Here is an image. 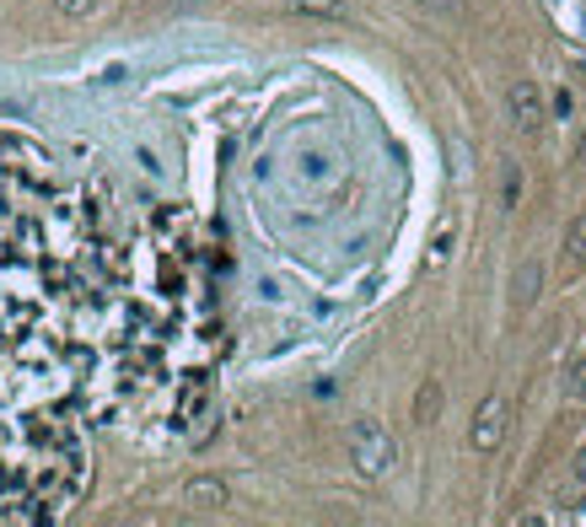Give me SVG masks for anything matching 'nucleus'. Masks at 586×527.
I'll list each match as a JSON object with an SVG mask.
<instances>
[{"instance_id":"f257e3e1","label":"nucleus","mask_w":586,"mask_h":527,"mask_svg":"<svg viewBox=\"0 0 586 527\" xmlns=\"http://www.w3.org/2000/svg\"><path fill=\"white\" fill-rule=\"evenodd\" d=\"M350 463H355L361 479H382L388 468L399 463L393 431H388L382 420H355V426H350Z\"/></svg>"},{"instance_id":"f03ea898","label":"nucleus","mask_w":586,"mask_h":527,"mask_svg":"<svg viewBox=\"0 0 586 527\" xmlns=\"http://www.w3.org/2000/svg\"><path fill=\"white\" fill-rule=\"evenodd\" d=\"M506 431H511V403L500 399V393H490V399L479 403L473 426H468V447H473V452H495V447L506 441Z\"/></svg>"},{"instance_id":"7ed1b4c3","label":"nucleus","mask_w":586,"mask_h":527,"mask_svg":"<svg viewBox=\"0 0 586 527\" xmlns=\"http://www.w3.org/2000/svg\"><path fill=\"white\" fill-rule=\"evenodd\" d=\"M506 114H511V125L522 129V135H538L544 129V92H538V81H511L506 87Z\"/></svg>"},{"instance_id":"20e7f679","label":"nucleus","mask_w":586,"mask_h":527,"mask_svg":"<svg viewBox=\"0 0 586 527\" xmlns=\"http://www.w3.org/2000/svg\"><path fill=\"white\" fill-rule=\"evenodd\" d=\"M559 270L565 275H582L586 270V211L565 226V243H559Z\"/></svg>"},{"instance_id":"39448f33","label":"nucleus","mask_w":586,"mask_h":527,"mask_svg":"<svg viewBox=\"0 0 586 527\" xmlns=\"http://www.w3.org/2000/svg\"><path fill=\"white\" fill-rule=\"evenodd\" d=\"M291 17H318V22H350V0H291Z\"/></svg>"},{"instance_id":"423d86ee","label":"nucleus","mask_w":586,"mask_h":527,"mask_svg":"<svg viewBox=\"0 0 586 527\" xmlns=\"http://www.w3.org/2000/svg\"><path fill=\"white\" fill-rule=\"evenodd\" d=\"M538 285H544V270H538V258H527L522 270H517V280H511V302L527 312L538 302Z\"/></svg>"},{"instance_id":"0eeeda50","label":"nucleus","mask_w":586,"mask_h":527,"mask_svg":"<svg viewBox=\"0 0 586 527\" xmlns=\"http://www.w3.org/2000/svg\"><path fill=\"white\" fill-rule=\"evenodd\" d=\"M184 500L199 506V511H216V506H226V485H221V479H188Z\"/></svg>"},{"instance_id":"6e6552de","label":"nucleus","mask_w":586,"mask_h":527,"mask_svg":"<svg viewBox=\"0 0 586 527\" xmlns=\"http://www.w3.org/2000/svg\"><path fill=\"white\" fill-rule=\"evenodd\" d=\"M436 414H441V382L426 377V382H420V393H414V420H420V426H431Z\"/></svg>"},{"instance_id":"1a4fd4ad","label":"nucleus","mask_w":586,"mask_h":527,"mask_svg":"<svg viewBox=\"0 0 586 527\" xmlns=\"http://www.w3.org/2000/svg\"><path fill=\"white\" fill-rule=\"evenodd\" d=\"M420 11H431V17H441V22H463L468 17V0H414Z\"/></svg>"},{"instance_id":"9d476101","label":"nucleus","mask_w":586,"mask_h":527,"mask_svg":"<svg viewBox=\"0 0 586 527\" xmlns=\"http://www.w3.org/2000/svg\"><path fill=\"white\" fill-rule=\"evenodd\" d=\"M565 393H570V399H582V403H586V355H582V361H576V367H570V377H565Z\"/></svg>"},{"instance_id":"9b49d317","label":"nucleus","mask_w":586,"mask_h":527,"mask_svg":"<svg viewBox=\"0 0 586 527\" xmlns=\"http://www.w3.org/2000/svg\"><path fill=\"white\" fill-rule=\"evenodd\" d=\"M517 188H522V173H517V162H506V211L517 205Z\"/></svg>"},{"instance_id":"f8f14e48","label":"nucleus","mask_w":586,"mask_h":527,"mask_svg":"<svg viewBox=\"0 0 586 527\" xmlns=\"http://www.w3.org/2000/svg\"><path fill=\"white\" fill-rule=\"evenodd\" d=\"M55 6H60L65 17H87V11H92L97 0H55Z\"/></svg>"},{"instance_id":"ddd939ff","label":"nucleus","mask_w":586,"mask_h":527,"mask_svg":"<svg viewBox=\"0 0 586 527\" xmlns=\"http://www.w3.org/2000/svg\"><path fill=\"white\" fill-rule=\"evenodd\" d=\"M570 485H576V490H582V500H586V452L576 458V474H570Z\"/></svg>"},{"instance_id":"4468645a","label":"nucleus","mask_w":586,"mask_h":527,"mask_svg":"<svg viewBox=\"0 0 586 527\" xmlns=\"http://www.w3.org/2000/svg\"><path fill=\"white\" fill-rule=\"evenodd\" d=\"M576 162L586 167V129H582V140H576Z\"/></svg>"}]
</instances>
